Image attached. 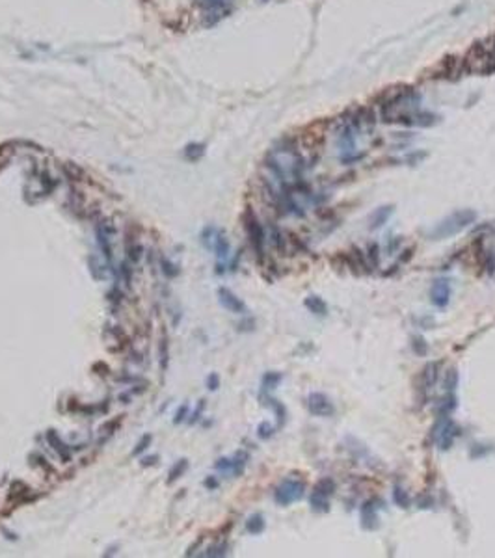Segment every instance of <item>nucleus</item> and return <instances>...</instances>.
<instances>
[{
    "instance_id": "13",
    "label": "nucleus",
    "mask_w": 495,
    "mask_h": 558,
    "mask_svg": "<svg viewBox=\"0 0 495 558\" xmlns=\"http://www.w3.org/2000/svg\"><path fill=\"white\" fill-rule=\"evenodd\" d=\"M108 266H110V262L106 261L103 255L92 253L88 257V268L92 272L93 279H97V281L106 279V276H108Z\"/></svg>"
},
{
    "instance_id": "43",
    "label": "nucleus",
    "mask_w": 495,
    "mask_h": 558,
    "mask_svg": "<svg viewBox=\"0 0 495 558\" xmlns=\"http://www.w3.org/2000/svg\"><path fill=\"white\" fill-rule=\"evenodd\" d=\"M207 387L211 389V391H216V389L220 387V376L216 374V372H212V374L207 376Z\"/></svg>"
},
{
    "instance_id": "33",
    "label": "nucleus",
    "mask_w": 495,
    "mask_h": 558,
    "mask_svg": "<svg viewBox=\"0 0 495 558\" xmlns=\"http://www.w3.org/2000/svg\"><path fill=\"white\" fill-rule=\"evenodd\" d=\"M393 501H395V504L400 506V508H408V504H410L408 495H406V491H404L400 486H395V489H393Z\"/></svg>"
},
{
    "instance_id": "44",
    "label": "nucleus",
    "mask_w": 495,
    "mask_h": 558,
    "mask_svg": "<svg viewBox=\"0 0 495 558\" xmlns=\"http://www.w3.org/2000/svg\"><path fill=\"white\" fill-rule=\"evenodd\" d=\"M378 251H380V249H378V246H376V244H371V246H369V261L372 262V264H378V259H380V255H378Z\"/></svg>"
},
{
    "instance_id": "50",
    "label": "nucleus",
    "mask_w": 495,
    "mask_h": 558,
    "mask_svg": "<svg viewBox=\"0 0 495 558\" xmlns=\"http://www.w3.org/2000/svg\"><path fill=\"white\" fill-rule=\"evenodd\" d=\"M2 168H4V164H2V162H0V170H2Z\"/></svg>"
},
{
    "instance_id": "17",
    "label": "nucleus",
    "mask_w": 495,
    "mask_h": 558,
    "mask_svg": "<svg viewBox=\"0 0 495 558\" xmlns=\"http://www.w3.org/2000/svg\"><path fill=\"white\" fill-rule=\"evenodd\" d=\"M28 461H30V463H32V465L39 467V469H41V471H43V473H45V474H49V476H58L56 467L52 465V463H50L49 459L45 458V456H43L41 452H37V450H34V452H30V454H28Z\"/></svg>"
},
{
    "instance_id": "36",
    "label": "nucleus",
    "mask_w": 495,
    "mask_h": 558,
    "mask_svg": "<svg viewBox=\"0 0 495 558\" xmlns=\"http://www.w3.org/2000/svg\"><path fill=\"white\" fill-rule=\"evenodd\" d=\"M203 410H205V400H199L198 406H196V410H194L190 415H188V419H186V421H188L190 424H196L199 419H201V415H203Z\"/></svg>"
},
{
    "instance_id": "47",
    "label": "nucleus",
    "mask_w": 495,
    "mask_h": 558,
    "mask_svg": "<svg viewBox=\"0 0 495 558\" xmlns=\"http://www.w3.org/2000/svg\"><path fill=\"white\" fill-rule=\"evenodd\" d=\"M203 544V538H199L198 542H196V544L194 545H190V547H188V551H186V557H192V555H196V549H198L199 545Z\"/></svg>"
},
{
    "instance_id": "38",
    "label": "nucleus",
    "mask_w": 495,
    "mask_h": 558,
    "mask_svg": "<svg viewBox=\"0 0 495 558\" xmlns=\"http://www.w3.org/2000/svg\"><path fill=\"white\" fill-rule=\"evenodd\" d=\"M257 436L261 439H270L272 436H274V426L270 423H261L259 424V428H257Z\"/></svg>"
},
{
    "instance_id": "31",
    "label": "nucleus",
    "mask_w": 495,
    "mask_h": 558,
    "mask_svg": "<svg viewBox=\"0 0 495 558\" xmlns=\"http://www.w3.org/2000/svg\"><path fill=\"white\" fill-rule=\"evenodd\" d=\"M266 404H268L272 410L276 411V415H277V428H281L283 423H285V415H287V413H285V408H283L281 404L277 402L276 398H270V396H266Z\"/></svg>"
},
{
    "instance_id": "49",
    "label": "nucleus",
    "mask_w": 495,
    "mask_h": 558,
    "mask_svg": "<svg viewBox=\"0 0 495 558\" xmlns=\"http://www.w3.org/2000/svg\"><path fill=\"white\" fill-rule=\"evenodd\" d=\"M205 486H207V488L214 489V488H216V486H218V482L214 480V478H207V480H205Z\"/></svg>"
},
{
    "instance_id": "10",
    "label": "nucleus",
    "mask_w": 495,
    "mask_h": 558,
    "mask_svg": "<svg viewBox=\"0 0 495 558\" xmlns=\"http://www.w3.org/2000/svg\"><path fill=\"white\" fill-rule=\"evenodd\" d=\"M105 335L108 339H112V342H116V348L112 352H123L125 348H130V337H128L125 330L121 326H105Z\"/></svg>"
},
{
    "instance_id": "42",
    "label": "nucleus",
    "mask_w": 495,
    "mask_h": 558,
    "mask_svg": "<svg viewBox=\"0 0 495 558\" xmlns=\"http://www.w3.org/2000/svg\"><path fill=\"white\" fill-rule=\"evenodd\" d=\"M214 467H216L218 471H224V473H231L233 461H231V458H220L218 461L214 463Z\"/></svg>"
},
{
    "instance_id": "26",
    "label": "nucleus",
    "mask_w": 495,
    "mask_h": 558,
    "mask_svg": "<svg viewBox=\"0 0 495 558\" xmlns=\"http://www.w3.org/2000/svg\"><path fill=\"white\" fill-rule=\"evenodd\" d=\"M128 264H130L128 261L121 262L120 270H118V279L123 283L125 289H130V287H132V268H130Z\"/></svg>"
},
{
    "instance_id": "40",
    "label": "nucleus",
    "mask_w": 495,
    "mask_h": 558,
    "mask_svg": "<svg viewBox=\"0 0 495 558\" xmlns=\"http://www.w3.org/2000/svg\"><path fill=\"white\" fill-rule=\"evenodd\" d=\"M227 555V544H216L205 553V557H226Z\"/></svg>"
},
{
    "instance_id": "48",
    "label": "nucleus",
    "mask_w": 495,
    "mask_h": 558,
    "mask_svg": "<svg viewBox=\"0 0 495 558\" xmlns=\"http://www.w3.org/2000/svg\"><path fill=\"white\" fill-rule=\"evenodd\" d=\"M486 266H488L490 274H495V255H490L488 262H486Z\"/></svg>"
},
{
    "instance_id": "19",
    "label": "nucleus",
    "mask_w": 495,
    "mask_h": 558,
    "mask_svg": "<svg viewBox=\"0 0 495 558\" xmlns=\"http://www.w3.org/2000/svg\"><path fill=\"white\" fill-rule=\"evenodd\" d=\"M391 212H393V207H389V205L376 209V211L371 214V218H369V227H371V229H378V227H382L383 223L389 220Z\"/></svg>"
},
{
    "instance_id": "1",
    "label": "nucleus",
    "mask_w": 495,
    "mask_h": 558,
    "mask_svg": "<svg viewBox=\"0 0 495 558\" xmlns=\"http://www.w3.org/2000/svg\"><path fill=\"white\" fill-rule=\"evenodd\" d=\"M477 222V212L473 209H462V211H454L453 214H449L447 218H443L438 225L430 231L432 240H445L449 236L462 233L464 229Z\"/></svg>"
},
{
    "instance_id": "11",
    "label": "nucleus",
    "mask_w": 495,
    "mask_h": 558,
    "mask_svg": "<svg viewBox=\"0 0 495 558\" xmlns=\"http://www.w3.org/2000/svg\"><path fill=\"white\" fill-rule=\"evenodd\" d=\"M212 249H214V253H216V259H218V274H222L224 272V262L227 261V257H229V240H227V236L224 231H216V236H214V244H212Z\"/></svg>"
},
{
    "instance_id": "18",
    "label": "nucleus",
    "mask_w": 495,
    "mask_h": 558,
    "mask_svg": "<svg viewBox=\"0 0 495 558\" xmlns=\"http://www.w3.org/2000/svg\"><path fill=\"white\" fill-rule=\"evenodd\" d=\"M158 353H160V370L166 372L170 365V337L166 330H160V344H158Z\"/></svg>"
},
{
    "instance_id": "16",
    "label": "nucleus",
    "mask_w": 495,
    "mask_h": 558,
    "mask_svg": "<svg viewBox=\"0 0 495 558\" xmlns=\"http://www.w3.org/2000/svg\"><path fill=\"white\" fill-rule=\"evenodd\" d=\"M60 170H62V173H64L65 179H69L71 183H82V181H86V171L84 168H80L78 164L75 162H64L62 166H60Z\"/></svg>"
},
{
    "instance_id": "34",
    "label": "nucleus",
    "mask_w": 495,
    "mask_h": 558,
    "mask_svg": "<svg viewBox=\"0 0 495 558\" xmlns=\"http://www.w3.org/2000/svg\"><path fill=\"white\" fill-rule=\"evenodd\" d=\"M160 268H162L164 276L170 277V279H171V277H175L177 274H179V268H177V266L171 261H168L166 257H160Z\"/></svg>"
},
{
    "instance_id": "46",
    "label": "nucleus",
    "mask_w": 495,
    "mask_h": 558,
    "mask_svg": "<svg viewBox=\"0 0 495 558\" xmlns=\"http://www.w3.org/2000/svg\"><path fill=\"white\" fill-rule=\"evenodd\" d=\"M156 461H158V456L153 454V456H145V458H141L140 465L141 467H151V465H155Z\"/></svg>"
},
{
    "instance_id": "27",
    "label": "nucleus",
    "mask_w": 495,
    "mask_h": 558,
    "mask_svg": "<svg viewBox=\"0 0 495 558\" xmlns=\"http://www.w3.org/2000/svg\"><path fill=\"white\" fill-rule=\"evenodd\" d=\"M231 461H233V467H231V474H233V476H241V474L244 473V467H246L248 454L246 452H237L233 458H231Z\"/></svg>"
},
{
    "instance_id": "39",
    "label": "nucleus",
    "mask_w": 495,
    "mask_h": 558,
    "mask_svg": "<svg viewBox=\"0 0 495 558\" xmlns=\"http://www.w3.org/2000/svg\"><path fill=\"white\" fill-rule=\"evenodd\" d=\"M216 231H218V229H214V227H207V229H203L201 238H203V244H205L207 247H212V244H214V236H216Z\"/></svg>"
},
{
    "instance_id": "28",
    "label": "nucleus",
    "mask_w": 495,
    "mask_h": 558,
    "mask_svg": "<svg viewBox=\"0 0 495 558\" xmlns=\"http://www.w3.org/2000/svg\"><path fill=\"white\" fill-rule=\"evenodd\" d=\"M203 155H205V145H203V143H190V145H186V149H184V156H186L188 160H192V162L199 160Z\"/></svg>"
},
{
    "instance_id": "8",
    "label": "nucleus",
    "mask_w": 495,
    "mask_h": 558,
    "mask_svg": "<svg viewBox=\"0 0 495 558\" xmlns=\"http://www.w3.org/2000/svg\"><path fill=\"white\" fill-rule=\"evenodd\" d=\"M218 300H220V304H222V307H226L227 311L235 313V315H246V311H248L246 304L235 294L233 290L226 289V287H220Z\"/></svg>"
},
{
    "instance_id": "22",
    "label": "nucleus",
    "mask_w": 495,
    "mask_h": 558,
    "mask_svg": "<svg viewBox=\"0 0 495 558\" xmlns=\"http://www.w3.org/2000/svg\"><path fill=\"white\" fill-rule=\"evenodd\" d=\"M186 471H188V459L186 458H181L179 459V461H177V463H173V465H171V469H170V473H168V484H173V482L175 480H179V478H183V474L186 473Z\"/></svg>"
},
{
    "instance_id": "45",
    "label": "nucleus",
    "mask_w": 495,
    "mask_h": 558,
    "mask_svg": "<svg viewBox=\"0 0 495 558\" xmlns=\"http://www.w3.org/2000/svg\"><path fill=\"white\" fill-rule=\"evenodd\" d=\"M196 2L201 4V6L211 7V9H214V7H222L224 4H226V0H196Z\"/></svg>"
},
{
    "instance_id": "37",
    "label": "nucleus",
    "mask_w": 495,
    "mask_h": 558,
    "mask_svg": "<svg viewBox=\"0 0 495 558\" xmlns=\"http://www.w3.org/2000/svg\"><path fill=\"white\" fill-rule=\"evenodd\" d=\"M92 370L97 376H101V378H106V376H110V367L106 365L105 361H95V363L92 365Z\"/></svg>"
},
{
    "instance_id": "9",
    "label": "nucleus",
    "mask_w": 495,
    "mask_h": 558,
    "mask_svg": "<svg viewBox=\"0 0 495 558\" xmlns=\"http://www.w3.org/2000/svg\"><path fill=\"white\" fill-rule=\"evenodd\" d=\"M451 300V283L447 279H436L430 287V302L436 307H447Z\"/></svg>"
},
{
    "instance_id": "35",
    "label": "nucleus",
    "mask_w": 495,
    "mask_h": 558,
    "mask_svg": "<svg viewBox=\"0 0 495 558\" xmlns=\"http://www.w3.org/2000/svg\"><path fill=\"white\" fill-rule=\"evenodd\" d=\"M411 348H413V352L417 353V355H426V352H428V346H426V342H424L423 337H413L411 339Z\"/></svg>"
},
{
    "instance_id": "7",
    "label": "nucleus",
    "mask_w": 495,
    "mask_h": 558,
    "mask_svg": "<svg viewBox=\"0 0 495 558\" xmlns=\"http://www.w3.org/2000/svg\"><path fill=\"white\" fill-rule=\"evenodd\" d=\"M45 439H47V443L50 445V448L54 450V454H56L64 463H69L71 459H73V450H71V446L65 445L64 439L58 436V432L54 430V428H49V430L45 432Z\"/></svg>"
},
{
    "instance_id": "6",
    "label": "nucleus",
    "mask_w": 495,
    "mask_h": 558,
    "mask_svg": "<svg viewBox=\"0 0 495 558\" xmlns=\"http://www.w3.org/2000/svg\"><path fill=\"white\" fill-rule=\"evenodd\" d=\"M307 410L315 417H332L335 413L332 400L324 393H317V391L307 396Z\"/></svg>"
},
{
    "instance_id": "12",
    "label": "nucleus",
    "mask_w": 495,
    "mask_h": 558,
    "mask_svg": "<svg viewBox=\"0 0 495 558\" xmlns=\"http://www.w3.org/2000/svg\"><path fill=\"white\" fill-rule=\"evenodd\" d=\"M438 374H439V363H426L424 365V368L421 370V376H419V380H421V391H423V395H426V393H430L432 387L436 385V382H438Z\"/></svg>"
},
{
    "instance_id": "5",
    "label": "nucleus",
    "mask_w": 495,
    "mask_h": 558,
    "mask_svg": "<svg viewBox=\"0 0 495 558\" xmlns=\"http://www.w3.org/2000/svg\"><path fill=\"white\" fill-rule=\"evenodd\" d=\"M37 499V493H34V489L30 488L26 482L22 480H13L9 486V495H7V506L9 508H17L19 504H26V502H34Z\"/></svg>"
},
{
    "instance_id": "41",
    "label": "nucleus",
    "mask_w": 495,
    "mask_h": 558,
    "mask_svg": "<svg viewBox=\"0 0 495 558\" xmlns=\"http://www.w3.org/2000/svg\"><path fill=\"white\" fill-rule=\"evenodd\" d=\"M188 419V404H183L179 410L175 411V417H173V424H181Z\"/></svg>"
},
{
    "instance_id": "20",
    "label": "nucleus",
    "mask_w": 495,
    "mask_h": 558,
    "mask_svg": "<svg viewBox=\"0 0 495 558\" xmlns=\"http://www.w3.org/2000/svg\"><path fill=\"white\" fill-rule=\"evenodd\" d=\"M304 305L313 315H318V317H326L328 315V304L320 296H307Z\"/></svg>"
},
{
    "instance_id": "2",
    "label": "nucleus",
    "mask_w": 495,
    "mask_h": 558,
    "mask_svg": "<svg viewBox=\"0 0 495 558\" xmlns=\"http://www.w3.org/2000/svg\"><path fill=\"white\" fill-rule=\"evenodd\" d=\"M242 222H244V229H246L248 240L251 244L255 251V257L262 261L264 259V244H266V233H264V227L261 225L259 218L255 216V212L248 207L244 214H242Z\"/></svg>"
},
{
    "instance_id": "30",
    "label": "nucleus",
    "mask_w": 495,
    "mask_h": 558,
    "mask_svg": "<svg viewBox=\"0 0 495 558\" xmlns=\"http://www.w3.org/2000/svg\"><path fill=\"white\" fill-rule=\"evenodd\" d=\"M456 385H458V372H456V368H453V370H447L445 380H443L445 393H456Z\"/></svg>"
},
{
    "instance_id": "32",
    "label": "nucleus",
    "mask_w": 495,
    "mask_h": 558,
    "mask_svg": "<svg viewBox=\"0 0 495 558\" xmlns=\"http://www.w3.org/2000/svg\"><path fill=\"white\" fill-rule=\"evenodd\" d=\"M151 441H153V436H151V434H143V436H141V438H140V441L136 443V446H134V448H132V456H134V458H138V456H141V454H143V452H145V450H147V448H149V445H151Z\"/></svg>"
},
{
    "instance_id": "3",
    "label": "nucleus",
    "mask_w": 495,
    "mask_h": 558,
    "mask_svg": "<svg viewBox=\"0 0 495 558\" xmlns=\"http://www.w3.org/2000/svg\"><path fill=\"white\" fill-rule=\"evenodd\" d=\"M305 495V484L300 478H285L274 491V501L279 506H290L302 501Z\"/></svg>"
},
{
    "instance_id": "15",
    "label": "nucleus",
    "mask_w": 495,
    "mask_h": 558,
    "mask_svg": "<svg viewBox=\"0 0 495 558\" xmlns=\"http://www.w3.org/2000/svg\"><path fill=\"white\" fill-rule=\"evenodd\" d=\"M374 504V501H367L361 506V525H363V529L372 530L378 527V514H376Z\"/></svg>"
},
{
    "instance_id": "23",
    "label": "nucleus",
    "mask_w": 495,
    "mask_h": 558,
    "mask_svg": "<svg viewBox=\"0 0 495 558\" xmlns=\"http://www.w3.org/2000/svg\"><path fill=\"white\" fill-rule=\"evenodd\" d=\"M123 417H125V415H118V417H114V419H110V421L103 423V424H101L99 432H101V434H105L106 438H112L114 434L120 430L121 423H123Z\"/></svg>"
},
{
    "instance_id": "4",
    "label": "nucleus",
    "mask_w": 495,
    "mask_h": 558,
    "mask_svg": "<svg viewBox=\"0 0 495 558\" xmlns=\"http://www.w3.org/2000/svg\"><path fill=\"white\" fill-rule=\"evenodd\" d=\"M456 436V424L451 421V415H438V423L434 426V439L441 450L451 448Z\"/></svg>"
},
{
    "instance_id": "25",
    "label": "nucleus",
    "mask_w": 495,
    "mask_h": 558,
    "mask_svg": "<svg viewBox=\"0 0 495 558\" xmlns=\"http://www.w3.org/2000/svg\"><path fill=\"white\" fill-rule=\"evenodd\" d=\"M283 380V376L279 374V372H266V374L262 376V385H261V393H268V391H272V389L277 387V383Z\"/></svg>"
},
{
    "instance_id": "21",
    "label": "nucleus",
    "mask_w": 495,
    "mask_h": 558,
    "mask_svg": "<svg viewBox=\"0 0 495 558\" xmlns=\"http://www.w3.org/2000/svg\"><path fill=\"white\" fill-rule=\"evenodd\" d=\"M330 499H332V497H328V495L320 493L317 489H313L309 502H311V508L315 510V512H328V510H330Z\"/></svg>"
},
{
    "instance_id": "24",
    "label": "nucleus",
    "mask_w": 495,
    "mask_h": 558,
    "mask_svg": "<svg viewBox=\"0 0 495 558\" xmlns=\"http://www.w3.org/2000/svg\"><path fill=\"white\" fill-rule=\"evenodd\" d=\"M264 527H266V523H264V517H262L261 514H253V516L246 521V530L249 534H261L262 530H264Z\"/></svg>"
},
{
    "instance_id": "14",
    "label": "nucleus",
    "mask_w": 495,
    "mask_h": 558,
    "mask_svg": "<svg viewBox=\"0 0 495 558\" xmlns=\"http://www.w3.org/2000/svg\"><path fill=\"white\" fill-rule=\"evenodd\" d=\"M125 249H127V261L130 264H138L143 257V246L138 242V234L132 233V236L127 233V244H125Z\"/></svg>"
},
{
    "instance_id": "29",
    "label": "nucleus",
    "mask_w": 495,
    "mask_h": 558,
    "mask_svg": "<svg viewBox=\"0 0 495 558\" xmlns=\"http://www.w3.org/2000/svg\"><path fill=\"white\" fill-rule=\"evenodd\" d=\"M315 489L320 491V493L328 495V497H332V495L335 493V482H333L330 476H324V478H320V480L315 484Z\"/></svg>"
}]
</instances>
